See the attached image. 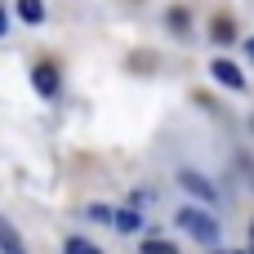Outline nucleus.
<instances>
[{
    "label": "nucleus",
    "mask_w": 254,
    "mask_h": 254,
    "mask_svg": "<svg viewBox=\"0 0 254 254\" xmlns=\"http://www.w3.org/2000/svg\"><path fill=\"white\" fill-rule=\"evenodd\" d=\"M174 223H179V228H183L192 241H201V246H210V250H219V241H223V228H219V219H214V214H205L201 205H179Z\"/></svg>",
    "instance_id": "1"
},
{
    "label": "nucleus",
    "mask_w": 254,
    "mask_h": 254,
    "mask_svg": "<svg viewBox=\"0 0 254 254\" xmlns=\"http://www.w3.org/2000/svg\"><path fill=\"white\" fill-rule=\"evenodd\" d=\"M174 179H179V188H183L192 201H201V205H219V188H214V179H205L201 170H179Z\"/></svg>",
    "instance_id": "2"
},
{
    "label": "nucleus",
    "mask_w": 254,
    "mask_h": 254,
    "mask_svg": "<svg viewBox=\"0 0 254 254\" xmlns=\"http://www.w3.org/2000/svg\"><path fill=\"white\" fill-rule=\"evenodd\" d=\"M210 76H214L223 89H232V94H241V89H246V71H241L232 58H210Z\"/></svg>",
    "instance_id": "3"
},
{
    "label": "nucleus",
    "mask_w": 254,
    "mask_h": 254,
    "mask_svg": "<svg viewBox=\"0 0 254 254\" xmlns=\"http://www.w3.org/2000/svg\"><path fill=\"white\" fill-rule=\"evenodd\" d=\"M31 85L40 89V98H58V67L54 63H36L31 67Z\"/></svg>",
    "instance_id": "4"
},
{
    "label": "nucleus",
    "mask_w": 254,
    "mask_h": 254,
    "mask_svg": "<svg viewBox=\"0 0 254 254\" xmlns=\"http://www.w3.org/2000/svg\"><path fill=\"white\" fill-rule=\"evenodd\" d=\"M13 13H18L22 22L40 27V22H45V0H18V4H13Z\"/></svg>",
    "instance_id": "5"
},
{
    "label": "nucleus",
    "mask_w": 254,
    "mask_h": 254,
    "mask_svg": "<svg viewBox=\"0 0 254 254\" xmlns=\"http://www.w3.org/2000/svg\"><path fill=\"white\" fill-rule=\"evenodd\" d=\"M143 228V214H138V205H129V210H116V232H138Z\"/></svg>",
    "instance_id": "6"
},
{
    "label": "nucleus",
    "mask_w": 254,
    "mask_h": 254,
    "mask_svg": "<svg viewBox=\"0 0 254 254\" xmlns=\"http://www.w3.org/2000/svg\"><path fill=\"white\" fill-rule=\"evenodd\" d=\"M0 246H4V254H27L22 237L13 232V223H0Z\"/></svg>",
    "instance_id": "7"
},
{
    "label": "nucleus",
    "mask_w": 254,
    "mask_h": 254,
    "mask_svg": "<svg viewBox=\"0 0 254 254\" xmlns=\"http://www.w3.org/2000/svg\"><path fill=\"white\" fill-rule=\"evenodd\" d=\"M138 254H179L174 241H161V237H143V250Z\"/></svg>",
    "instance_id": "8"
},
{
    "label": "nucleus",
    "mask_w": 254,
    "mask_h": 254,
    "mask_svg": "<svg viewBox=\"0 0 254 254\" xmlns=\"http://www.w3.org/2000/svg\"><path fill=\"white\" fill-rule=\"evenodd\" d=\"M63 254H103L94 241H85V237H67L63 241Z\"/></svg>",
    "instance_id": "9"
},
{
    "label": "nucleus",
    "mask_w": 254,
    "mask_h": 254,
    "mask_svg": "<svg viewBox=\"0 0 254 254\" xmlns=\"http://www.w3.org/2000/svg\"><path fill=\"white\" fill-rule=\"evenodd\" d=\"M85 214H89L94 223H116V210H112V205H103V201H94V205H89Z\"/></svg>",
    "instance_id": "10"
},
{
    "label": "nucleus",
    "mask_w": 254,
    "mask_h": 254,
    "mask_svg": "<svg viewBox=\"0 0 254 254\" xmlns=\"http://www.w3.org/2000/svg\"><path fill=\"white\" fill-rule=\"evenodd\" d=\"M170 27L174 31H188V9H170Z\"/></svg>",
    "instance_id": "11"
},
{
    "label": "nucleus",
    "mask_w": 254,
    "mask_h": 254,
    "mask_svg": "<svg viewBox=\"0 0 254 254\" xmlns=\"http://www.w3.org/2000/svg\"><path fill=\"white\" fill-rule=\"evenodd\" d=\"M214 36H219V40H232V22L219 18V22H214Z\"/></svg>",
    "instance_id": "12"
},
{
    "label": "nucleus",
    "mask_w": 254,
    "mask_h": 254,
    "mask_svg": "<svg viewBox=\"0 0 254 254\" xmlns=\"http://www.w3.org/2000/svg\"><path fill=\"white\" fill-rule=\"evenodd\" d=\"M147 201H152V192H147V188H138V192H129V205H147Z\"/></svg>",
    "instance_id": "13"
},
{
    "label": "nucleus",
    "mask_w": 254,
    "mask_h": 254,
    "mask_svg": "<svg viewBox=\"0 0 254 254\" xmlns=\"http://www.w3.org/2000/svg\"><path fill=\"white\" fill-rule=\"evenodd\" d=\"M214 254H254V250H214Z\"/></svg>",
    "instance_id": "14"
},
{
    "label": "nucleus",
    "mask_w": 254,
    "mask_h": 254,
    "mask_svg": "<svg viewBox=\"0 0 254 254\" xmlns=\"http://www.w3.org/2000/svg\"><path fill=\"white\" fill-rule=\"evenodd\" d=\"M246 49H250V58H254V36H250V40H246Z\"/></svg>",
    "instance_id": "15"
}]
</instances>
